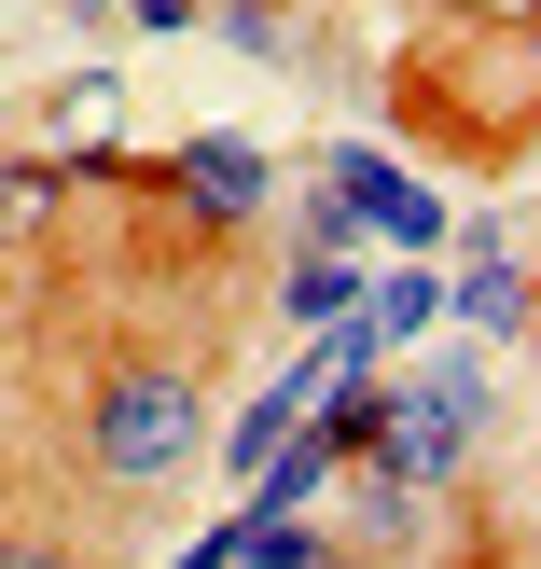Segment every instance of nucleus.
<instances>
[{"label":"nucleus","mask_w":541,"mask_h":569,"mask_svg":"<svg viewBox=\"0 0 541 569\" xmlns=\"http://www.w3.org/2000/svg\"><path fill=\"white\" fill-rule=\"evenodd\" d=\"M181 445H194V389L181 376H126L98 403V472H167Z\"/></svg>","instance_id":"f257e3e1"},{"label":"nucleus","mask_w":541,"mask_h":569,"mask_svg":"<svg viewBox=\"0 0 541 569\" xmlns=\"http://www.w3.org/2000/svg\"><path fill=\"white\" fill-rule=\"evenodd\" d=\"M375 417H389V487H417V472H444L472 445V376L417 389V403H375Z\"/></svg>","instance_id":"f03ea898"},{"label":"nucleus","mask_w":541,"mask_h":569,"mask_svg":"<svg viewBox=\"0 0 541 569\" xmlns=\"http://www.w3.org/2000/svg\"><path fill=\"white\" fill-rule=\"evenodd\" d=\"M348 209H361V222H389V237H417V250L444 237V194H417V181H389V167H348Z\"/></svg>","instance_id":"7ed1b4c3"},{"label":"nucleus","mask_w":541,"mask_h":569,"mask_svg":"<svg viewBox=\"0 0 541 569\" xmlns=\"http://www.w3.org/2000/svg\"><path fill=\"white\" fill-rule=\"evenodd\" d=\"M181 181H194V209H209V222H237V209H250V181H264V153H250V139H222V153H194Z\"/></svg>","instance_id":"20e7f679"},{"label":"nucleus","mask_w":541,"mask_h":569,"mask_svg":"<svg viewBox=\"0 0 541 569\" xmlns=\"http://www.w3.org/2000/svg\"><path fill=\"white\" fill-rule=\"evenodd\" d=\"M292 320H361V278L333 264V250H305V278H292Z\"/></svg>","instance_id":"39448f33"},{"label":"nucleus","mask_w":541,"mask_h":569,"mask_svg":"<svg viewBox=\"0 0 541 569\" xmlns=\"http://www.w3.org/2000/svg\"><path fill=\"white\" fill-rule=\"evenodd\" d=\"M237 556H250V515H237V528H209V542H194L181 569H237Z\"/></svg>","instance_id":"423d86ee"},{"label":"nucleus","mask_w":541,"mask_h":569,"mask_svg":"<svg viewBox=\"0 0 541 569\" xmlns=\"http://www.w3.org/2000/svg\"><path fill=\"white\" fill-rule=\"evenodd\" d=\"M0 569H56V556H28V542H0Z\"/></svg>","instance_id":"0eeeda50"}]
</instances>
